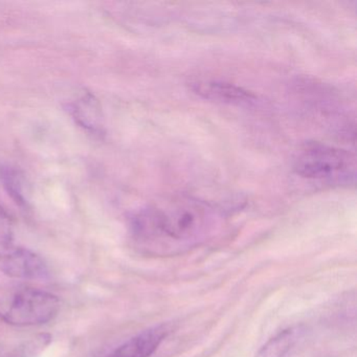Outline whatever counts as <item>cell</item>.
<instances>
[{"label":"cell","instance_id":"cell-4","mask_svg":"<svg viewBox=\"0 0 357 357\" xmlns=\"http://www.w3.org/2000/svg\"><path fill=\"white\" fill-rule=\"evenodd\" d=\"M0 271L13 279L43 280L49 275L43 259L26 248H16L0 257Z\"/></svg>","mask_w":357,"mask_h":357},{"label":"cell","instance_id":"cell-3","mask_svg":"<svg viewBox=\"0 0 357 357\" xmlns=\"http://www.w3.org/2000/svg\"><path fill=\"white\" fill-rule=\"evenodd\" d=\"M60 300L55 294L34 288L18 290L10 302L1 307L0 317L10 325L17 327L38 326L57 317Z\"/></svg>","mask_w":357,"mask_h":357},{"label":"cell","instance_id":"cell-6","mask_svg":"<svg viewBox=\"0 0 357 357\" xmlns=\"http://www.w3.org/2000/svg\"><path fill=\"white\" fill-rule=\"evenodd\" d=\"M167 326L150 328L114 349L107 357H150L168 335Z\"/></svg>","mask_w":357,"mask_h":357},{"label":"cell","instance_id":"cell-10","mask_svg":"<svg viewBox=\"0 0 357 357\" xmlns=\"http://www.w3.org/2000/svg\"><path fill=\"white\" fill-rule=\"evenodd\" d=\"M12 237H13V229H12L11 220L3 212V208H0V240H3L5 243H9L11 242Z\"/></svg>","mask_w":357,"mask_h":357},{"label":"cell","instance_id":"cell-9","mask_svg":"<svg viewBox=\"0 0 357 357\" xmlns=\"http://www.w3.org/2000/svg\"><path fill=\"white\" fill-rule=\"evenodd\" d=\"M1 177L8 192L11 194L16 202L20 204H24V183L20 173L8 167L1 170Z\"/></svg>","mask_w":357,"mask_h":357},{"label":"cell","instance_id":"cell-7","mask_svg":"<svg viewBox=\"0 0 357 357\" xmlns=\"http://www.w3.org/2000/svg\"><path fill=\"white\" fill-rule=\"evenodd\" d=\"M72 114L81 127L93 133H102V112L98 100L93 96H83L72 105Z\"/></svg>","mask_w":357,"mask_h":357},{"label":"cell","instance_id":"cell-8","mask_svg":"<svg viewBox=\"0 0 357 357\" xmlns=\"http://www.w3.org/2000/svg\"><path fill=\"white\" fill-rule=\"evenodd\" d=\"M296 340V332L294 329H285L273 336L255 357H284L294 347Z\"/></svg>","mask_w":357,"mask_h":357},{"label":"cell","instance_id":"cell-2","mask_svg":"<svg viewBox=\"0 0 357 357\" xmlns=\"http://www.w3.org/2000/svg\"><path fill=\"white\" fill-rule=\"evenodd\" d=\"M354 154L321 143H307L294 158V169L298 176L311 181H350L354 177Z\"/></svg>","mask_w":357,"mask_h":357},{"label":"cell","instance_id":"cell-1","mask_svg":"<svg viewBox=\"0 0 357 357\" xmlns=\"http://www.w3.org/2000/svg\"><path fill=\"white\" fill-rule=\"evenodd\" d=\"M225 217L208 202L187 195L162 198L130 218L132 237L156 256H175L197 248L222 229Z\"/></svg>","mask_w":357,"mask_h":357},{"label":"cell","instance_id":"cell-5","mask_svg":"<svg viewBox=\"0 0 357 357\" xmlns=\"http://www.w3.org/2000/svg\"><path fill=\"white\" fill-rule=\"evenodd\" d=\"M194 93L217 103L229 105H250L256 101V96L231 83L218 80H197L192 83Z\"/></svg>","mask_w":357,"mask_h":357}]
</instances>
